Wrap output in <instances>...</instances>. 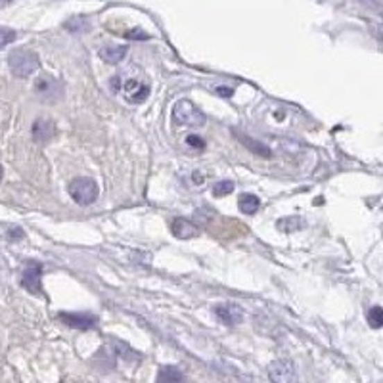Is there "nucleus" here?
<instances>
[{"instance_id":"9","label":"nucleus","mask_w":383,"mask_h":383,"mask_svg":"<svg viewBox=\"0 0 383 383\" xmlns=\"http://www.w3.org/2000/svg\"><path fill=\"white\" fill-rule=\"evenodd\" d=\"M31 135L33 140L37 144H46L56 135V127H54V123L50 119H37L33 123Z\"/></svg>"},{"instance_id":"22","label":"nucleus","mask_w":383,"mask_h":383,"mask_svg":"<svg viewBox=\"0 0 383 383\" xmlns=\"http://www.w3.org/2000/svg\"><path fill=\"white\" fill-rule=\"evenodd\" d=\"M232 92H234V90H232L230 87H216V88H215V94L224 96V98H230Z\"/></svg>"},{"instance_id":"16","label":"nucleus","mask_w":383,"mask_h":383,"mask_svg":"<svg viewBox=\"0 0 383 383\" xmlns=\"http://www.w3.org/2000/svg\"><path fill=\"white\" fill-rule=\"evenodd\" d=\"M303 221L301 219H296V216H289V219H282L278 221V228L284 232H293L297 228H303Z\"/></svg>"},{"instance_id":"20","label":"nucleus","mask_w":383,"mask_h":383,"mask_svg":"<svg viewBox=\"0 0 383 383\" xmlns=\"http://www.w3.org/2000/svg\"><path fill=\"white\" fill-rule=\"evenodd\" d=\"M186 144L192 146V148H196V150H205V140H203L201 136H196V135L186 136Z\"/></svg>"},{"instance_id":"10","label":"nucleus","mask_w":383,"mask_h":383,"mask_svg":"<svg viewBox=\"0 0 383 383\" xmlns=\"http://www.w3.org/2000/svg\"><path fill=\"white\" fill-rule=\"evenodd\" d=\"M215 314L219 316L221 322H224L226 326H234V324H239L241 318H244V311L239 309L238 305H232V303H224V305H216Z\"/></svg>"},{"instance_id":"2","label":"nucleus","mask_w":383,"mask_h":383,"mask_svg":"<svg viewBox=\"0 0 383 383\" xmlns=\"http://www.w3.org/2000/svg\"><path fill=\"white\" fill-rule=\"evenodd\" d=\"M10 71L14 73L19 79H25L39 69V56L29 50V48H17L14 52H10L8 56Z\"/></svg>"},{"instance_id":"3","label":"nucleus","mask_w":383,"mask_h":383,"mask_svg":"<svg viewBox=\"0 0 383 383\" xmlns=\"http://www.w3.org/2000/svg\"><path fill=\"white\" fill-rule=\"evenodd\" d=\"M173 121L182 127H201L205 123V115L190 100H178L173 108Z\"/></svg>"},{"instance_id":"25","label":"nucleus","mask_w":383,"mask_h":383,"mask_svg":"<svg viewBox=\"0 0 383 383\" xmlns=\"http://www.w3.org/2000/svg\"><path fill=\"white\" fill-rule=\"evenodd\" d=\"M0 180H2V167H0Z\"/></svg>"},{"instance_id":"18","label":"nucleus","mask_w":383,"mask_h":383,"mask_svg":"<svg viewBox=\"0 0 383 383\" xmlns=\"http://www.w3.org/2000/svg\"><path fill=\"white\" fill-rule=\"evenodd\" d=\"M232 192H234V182H230V180H223V182H216L215 186H213V194L219 196V198L228 196Z\"/></svg>"},{"instance_id":"17","label":"nucleus","mask_w":383,"mask_h":383,"mask_svg":"<svg viewBox=\"0 0 383 383\" xmlns=\"http://www.w3.org/2000/svg\"><path fill=\"white\" fill-rule=\"evenodd\" d=\"M368 322L372 327H382L383 326V309L382 307H372L368 311Z\"/></svg>"},{"instance_id":"11","label":"nucleus","mask_w":383,"mask_h":383,"mask_svg":"<svg viewBox=\"0 0 383 383\" xmlns=\"http://www.w3.org/2000/svg\"><path fill=\"white\" fill-rule=\"evenodd\" d=\"M128 48L127 46H119V44H108V46L100 48V52H98V56L102 62L105 64H119L125 60L127 56Z\"/></svg>"},{"instance_id":"13","label":"nucleus","mask_w":383,"mask_h":383,"mask_svg":"<svg viewBox=\"0 0 383 383\" xmlns=\"http://www.w3.org/2000/svg\"><path fill=\"white\" fill-rule=\"evenodd\" d=\"M238 207L244 215H255L259 207H261V200L253 194H244V196H239Z\"/></svg>"},{"instance_id":"6","label":"nucleus","mask_w":383,"mask_h":383,"mask_svg":"<svg viewBox=\"0 0 383 383\" xmlns=\"http://www.w3.org/2000/svg\"><path fill=\"white\" fill-rule=\"evenodd\" d=\"M269 375H271L272 382L276 383H287L296 382V364L291 360H274L271 366H269Z\"/></svg>"},{"instance_id":"12","label":"nucleus","mask_w":383,"mask_h":383,"mask_svg":"<svg viewBox=\"0 0 383 383\" xmlns=\"http://www.w3.org/2000/svg\"><path fill=\"white\" fill-rule=\"evenodd\" d=\"M198 226L194 223H190L188 219H182V216H178L173 221V234H175L176 238L180 239H188L194 238V236H198Z\"/></svg>"},{"instance_id":"8","label":"nucleus","mask_w":383,"mask_h":383,"mask_svg":"<svg viewBox=\"0 0 383 383\" xmlns=\"http://www.w3.org/2000/svg\"><path fill=\"white\" fill-rule=\"evenodd\" d=\"M40 278H42V266L40 263H31L25 266L24 274H22V286L31 291V293H40L42 291V286H40Z\"/></svg>"},{"instance_id":"21","label":"nucleus","mask_w":383,"mask_h":383,"mask_svg":"<svg viewBox=\"0 0 383 383\" xmlns=\"http://www.w3.org/2000/svg\"><path fill=\"white\" fill-rule=\"evenodd\" d=\"M125 37H127L128 40H142L148 39V33H144L142 29H133V31H128Z\"/></svg>"},{"instance_id":"19","label":"nucleus","mask_w":383,"mask_h":383,"mask_svg":"<svg viewBox=\"0 0 383 383\" xmlns=\"http://www.w3.org/2000/svg\"><path fill=\"white\" fill-rule=\"evenodd\" d=\"M16 31H12L8 27H0V50L10 44V42H14L16 40Z\"/></svg>"},{"instance_id":"7","label":"nucleus","mask_w":383,"mask_h":383,"mask_svg":"<svg viewBox=\"0 0 383 383\" xmlns=\"http://www.w3.org/2000/svg\"><path fill=\"white\" fill-rule=\"evenodd\" d=\"M60 320L67 326L75 327V330H83V332L98 326V318L88 314V312H60Z\"/></svg>"},{"instance_id":"1","label":"nucleus","mask_w":383,"mask_h":383,"mask_svg":"<svg viewBox=\"0 0 383 383\" xmlns=\"http://www.w3.org/2000/svg\"><path fill=\"white\" fill-rule=\"evenodd\" d=\"M110 87L121 94L128 104H144L150 96V87L138 79H123L121 75H115L110 80Z\"/></svg>"},{"instance_id":"15","label":"nucleus","mask_w":383,"mask_h":383,"mask_svg":"<svg viewBox=\"0 0 383 383\" xmlns=\"http://www.w3.org/2000/svg\"><path fill=\"white\" fill-rule=\"evenodd\" d=\"M184 375L182 372L178 370V368H173V366H165L161 368L160 374H158V382L161 383H169V382H182Z\"/></svg>"},{"instance_id":"23","label":"nucleus","mask_w":383,"mask_h":383,"mask_svg":"<svg viewBox=\"0 0 383 383\" xmlns=\"http://www.w3.org/2000/svg\"><path fill=\"white\" fill-rule=\"evenodd\" d=\"M8 238L10 239H22L24 238V232H22V228H12V230L8 232Z\"/></svg>"},{"instance_id":"4","label":"nucleus","mask_w":383,"mask_h":383,"mask_svg":"<svg viewBox=\"0 0 383 383\" xmlns=\"http://www.w3.org/2000/svg\"><path fill=\"white\" fill-rule=\"evenodd\" d=\"M67 190H69V196L75 200V203H79V205H92L98 198V184L88 176H79V178L71 180Z\"/></svg>"},{"instance_id":"14","label":"nucleus","mask_w":383,"mask_h":383,"mask_svg":"<svg viewBox=\"0 0 383 383\" xmlns=\"http://www.w3.org/2000/svg\"><path fill=\"white\" fill-rule=\"evenodd\" d=\"M239 142L244 144L246 148H249L251 152L257 153V155H261V158H271L272 153L271 150L264 146V144L261 142H257V140H253V138H249V136H244V135H239Z\"/></svg>"},{"instance_id":"5","label":"nucleus","mask_w":383,"mask_h":383,"mask_svg":"<svg viewBox=\"0 0 383 383\" xmlns=\"http://www.w3.org/2000/svg\"><path fill=\"white\" fill-rule=\"evenodd\" d=\"M35 94L39 96L42 102H56L64 94V85L52 75H40L35 80Z\"/></svg>"},{"instance_id":"24","label":"nucleus","mask_w":383,"mask_h":383,"mask_svg":"<svg viewBox=\"0 0 383 383\" xmlns=\"http://www.w3.org/2000/svg\"><path fill=\"white\" fill-rule=\"evenodd\" d=\"M6 2H10V0H0V4H6Z\"/></svg>"}]
</instances>
